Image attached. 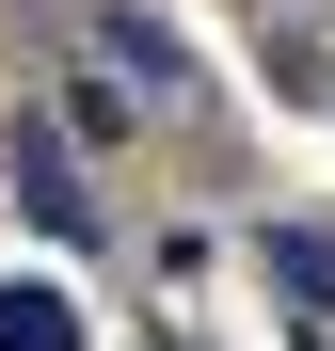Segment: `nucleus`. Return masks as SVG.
<instances>
[{
	"mask_svg": "<svg viewBox=\"0 0 335 351\" xmlns=\"http://www.w3.org/2000/svg\"><path fill=\"white\" fill-rule=\"evenodd\" d=\"M271 271H288L303 304H335V240H319V223H288V240H271Z\"/></svg>",
	"mask_w": 335,
	"mask_h": 351,
	"instance_id": "3",
	"label": "nucleus"
},
{
	"mask_svg": "<svg viewBox=\"0 0 335 351\" xmlns=\"http://www.w3.org/2000/svg\"><path fill=\"white\" fill-rule=\"evenodd\" d=\"M0 351H80V304L64 287H0Z\"/></svg>",
	"mask_w": 335,
	"mask_h": 351,
	"instance_id": "2",
	"label": "nucleus"
},
{
	"mask_svg": "<svg viewBox=\"0 0 335 351\" xmlns=\"http://www.w3.org/2000/svg\"><path fill=\"white\" fill-rule=\"evenodd\" d=\"M288 16H335V0H288Z\"/></svg>",
	"mask_w": 335,
	"mask_h": 351,
	"instance_id": "4",
	"label": "nucleus"
},
{
	"mask_svg": "<svg viewBox=\"0 0 335 351\" xmlns=\"http://www.w3.org/2000/svg\"><path fill=\"white\" fill-rule=\"evenodd\" d=\"M96 64H112V80H144V96H192V48H176V32H144V16H112V32H96Z\"/></svg>",
	"mask_w": 335,
	"mask_h": 351,
	"instance_id": "1",
	"label": "nucleus"
}]
</instances>
